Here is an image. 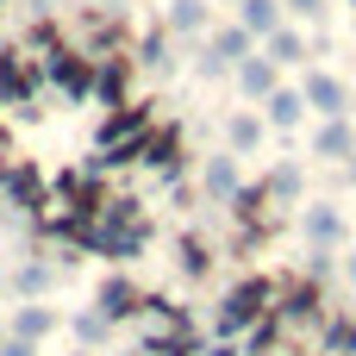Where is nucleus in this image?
<instances>
[{
	"label": "nucleus",
	"mask_w": 356,
	"mask_h": 356,
	"mask_svg": "<svg viewBox=\"0 0 356 356\" xmlns=\"http://www.w3.org/2000/svg\"><path fill=\"white\" fill-rule=\"evenodd\" d=\"M275 300H282V288H275L269 275H238V282L219 294V313H213V338H244L250 325H263V319L275 313Z\"/></svg>",
	"instance_id": "obj_1"
},
{
	"label": "nucleus",
	"mask_w": 356,
	"mask_h": 356,
	"mask_svg": "<svg viewBox=\"0 0 356 356\" xmlns=\"http://www.w3.org/2000/svg\"><path fill=\"white\" fill-rule=\"evenodd\" d=\"M194 75H207V81H219V75H232V69H225V63H219L213 50H200V63H194Z\"/></svg>",
	"instance_id": "obj_29"
},
{
	"label": "nucleus",
	"mask_w": 356,
	"mask_h": 356,
	"mask_svg": "<svg viewBox=\"0 0 356 356\" xmlns=\"http://www.w3.org/2000/svg\"><path fill=\"white\" fill-rule=\"evenodd\" d=\"M232 81H238V94H244L250 106H263V100H269V94L282 88V69H275V63H269V56L257 50V56H244V63L232 69Z\"/></svg>",
	"instance_id": "obj_12"
},
{
	"label": "nucleus",
	"mask_w": 356,
	"mask_h": 356,
	"mask_svg": "<svg viewBox=\"0 0 356 356\" xmlns=\"http://www.w3.org/2000/svg\"><path fill=\"white\" fill-rule=\"evenodd\" d=\"M350 13H356V6H350Z\"/></svg>",
	"instance_id": "obj_37"
},
{
	"label": "nucleus",
	"mask_w": 356,
	"mask_h": 356,
	"mask_svg": "<svg viewBox=\"0 0 356 356\" xmlns=\"http://www.w3.org/2000/svg\"><path fill=\"white\" fill-rule=\"evenodd\" d=\"M56 282H63V269H56L50 257H19V263L6 269V294H19V300H50Z\"/></svg>",
	"instance_id": "obj_6"
},
{
	"label": "nucleus",
	"mask_w": 356,
	"mask_h": 356,
	"mask_svg": "<svg viewBox=\"0 0 356 356\" xmlns=\"http://www.w3.org/2000/svg\"><path fill=\"white\" fill-rule=\"evenodd\" d=\"M263 138H269V125H263L257 106H238V113L225 119V150H232V156H257Z\"/></svg>",
	"instance_id": "obj_16"
},
{
	"label": "nucleus",
	"mask_w": 356,
	"mask_h": 356,
	"mask_svg": "<svg viewBox=\"0 0 356 356\" xmlns=\"http://www.w3.org/2000/svg\"><path fill=\"white\" fill-rule=\"evenodd\" d=\"M6 332H13V338H25V344H44V338H56V332H63V313H56V307H44V300H19V307H13V319H6Z\"/></svg>",
	"instance_id": "obj_11"
},
{
	"label": "nucleus",
	"mask_w": 356,
	"mask_h": 356,
	"mask_svg": "<svg viewBox=\"0 0 356 356\" xmlns=\"http://www.w3.org/2000/svg\"><path fill=\"white\" fill-rule=\"evenodd\" d=\"M200 356H244V338H207Z\"/></svg>",
	"instance_id": "obj_28"
},
{
	"label": "nucleus",
	"mask_w": 356,
	"mask_h": 356,
	"mask_svg": "<svg viewBox=\"0 0 356 356\" xmlns=\"http://www.w3.org/2000/svg\"><path fill=\"white\" fill-rule=\"evenodd\" d=\"M63 325H69V338H75L81 350H106V344H113V332H119V325H113L106 313H94V307H75Z\"/></svg>",
	"instance_id": "obj_18"
},
{
	"label": "nucleus",
	"mask_w": 356,
	"mask_h": 356,
	"mask_svg": "<svg viewBox=\"0 0 356 356\" xmlns=\"http://www.w3.org/2000/svg\"><path fill=\"white\" fill-rule=\"evenodd\" d=\"M257 113H263V125H269V131H282V138H288V131H300V125H307V94L282 81V88H275Z\"/></svg>",
	"instance_id": "obj_13"
},
{
	"label": "nucleus",
	"mask_w": 356,
	"mask_h": 356,
	"mask_svg": "<svg viewBox=\"0 0 356 356\" xmlns=\"http://www.w3.org/2000/svg\"><path fill=\"white\" fill-rule=\"evenodd\" d=\"M94 313H106L113 325H125V319H138V313H144V288H138L125 269H113V275L94 288Z\"/></svg>",
	"instance_id": "obj_4"
},
{
	"label": "nucleus",
	"mask_w": 356,
	"mask_h": 356,
	"mask_svg": "<svg viewBox=\"0 0 356 356\" xmlns=\"http://www.w3.org/2000/svg\"><path fill=\"white\" fill-rule=\"evenodd\" d=\"M38 69H44V81H50L63 100H75V106L94 100V56H88V50H69V44H63V50L38 56Z\"/></svg>",
	"instance_id": "obj_2"
},
{
	"label": "nucleus",
	"mask_w": 356,
	"mask_h": 356,
	"mask_svg": "<svg viewBox=\"0 0 356 356\" xmlns=\"http://www.w3.org/2000/svg\"><path fill=\"white\" fill-rule=\"evenodd\" d=\"M275 69H300V63H313V38L307 31H294V25H282V31H269L263 44H257Z\"/></svg>",
	"instance_id": "obj_15"
},
{
	"label": "nucleus",
	"mask_w": 356,
	"mask_h": 356,
	"mask_svg": "<svg viewBox=\"0 0 356 356\" xmlns=\"http://www.w3.org/2000/svg\"><path fill=\"white\" fill-rule=\"evenodd\" d=\"M0 300H6V275H0Z\"/></svg>",
	"instance_id": "obj_34"
},
{
	"label": "nucleus",
	"mask_w": 356,
	"mask_h": 356,
	"mask_svg": "<svg viewBox=\"0 0 356 356\" xmlns=\"http://www.w3.org/2000/svg\"><path fill=\"white\" fill-rule=\"evenodd\" d=\"M338 269H344V282L356 288V250H344V263H338Z\"/></svg>",
	"instance_id": "obj_31"
},
{
	"label": "nucleus",
	"mask_w": 356,
	"mask_h": 356,
	"mask_svg": "<svg viewBox=\"0 0 356 356\" xmlns=\"http://www.w3.org/2000/svg\"><path fill=\"white\" fill-rule=\"evenodd\" d=\"M238 188H244L238 156H232V150H213V156L200 163V194H207L213 207H232V200H238Z\"/></svg>",
	"instance_id": "obj_8"
},
{
	"label": "nucleus",
	"mask_w": 356,
	"mask_h": 356,
	"mask_svg": "<svg viewBox=\"0 0 356 356\" xmlns=\"http://www.w3.org/2000/svg\"><path fill=\"white\" fill-rule=\"evenodd\" d=\"M282 13H288V19H300V25H325L332 0H282Z\"/></svg>",
	"instance_id": "obj_27"
},
{
	"label": "nucleus",
	"mask_w": 356,
	"mask_h": 356,
	"mask_svg": "<svg viewBox=\"0 0 356 356\" xmlns=\"http://www.w3.org/2000/svg\"><path fill=\"white\" fill-rule=\"evenodd\" d=\"M344 181H350V188H356V156H350V163H344Z\"/></svg>",
	"instance_id": "obj_32"
},
{
	"label": "nucleus",
	"mask_w": 356,
	"mask_h": 356,
	"mask_svg": "<svg viewBox=\"0 0 356 356\" xmlns=\"http://www.w3.org/2000/svg\"><path fill=\"white\" fill-rule=\"evenodd\" d=\"M338 263H344L338 250H307V282H319V288H325V282L338 275Z\"/></svg>",
	"instance_id": "obj_26"
},
{
	"label": "nucleus",
	"mask_w": 356,
	"mask_h": 356,
	"mask_svg": "<svg viewBox=\"0 0 356 356\" xmlns=\"http://www.w3.org/2000/svg\"><path fill=\"white\" fill-rule=\"evenodd\" d=\"M207 50H213V56H219L225 69H238L244 56H257V38H250V31H244V25L232 19V25H213V31H207Z\"/></svg>",
	"instance_id": "obj_17"
},
{
	"label": "nucleus",
	"mask_w": 356,
	"mask_h": 356,
	"mask_svg": "<svg viewBox=\"0 0 356 356\" xmlns=\"http://www.w3.org/2000/svg\"><path fill=\"white\" fill-rule=\"evenodd\" d=\"M325 356H356V319H332L325 325Z\"/></svg>",
	"instance_id": "obj_25"
},
{
	"label": "nucleus",
	"mask_w": 356,
	"mask_h": 356,
	"mask_svg": "<svg viewBox=\"0 0 356 356\" xmlns=\"http://www.w3.org/2000/svg\"><path fill=\"white\" fill-rule=\"evenodd\" d=\"M175 269H181L188 282H207V275H213V244H207L200 232H181V238H175Z\"/></svg>",
	"instance_id": "obj_21"
},
{
	"label": "nucleus",
	"mask_w": 356,
	"mask_h": 356,
	"mask_svg": "<svg viewBox=\"0 0 356 356\" xmlns=\"http://www.w3.org/2000/svg\"><path fill=\"white\" fill-rule=\"evenodd\" d=\"M275 319H282V332H288V325H319V319H325V294H319V282H294V288H282Z\"/></svg>",
	"instance_id": "obj_9"
},
{
	"label": "nucleus",
	"mask_w": 356,
	"mask_h": 356,
	"mask_svg": "<svg viewBox=\"0 0 356 356\" xmlns=\"http://www.w3.org/2000/svg\"><path fill=\"white\" fill-rule=\"evenodd\" d=\"M238 25L263 44L269 31H282V25H288V13H282V0H238Z\"/></svg>",
	"instance_id": "obj_22"
},
{
	"label": "nucleus",
	"mask_w": 356,
	"mask_h": 356,
	"mask_svg": "<svg viewBox=\"0 0 356 356\" xmlns=\"http://www.w3.org/2000/svg\"><path fill=\"white\" fill-rule=\"evenodd\" d=\"M0 344H6V319H0Z\"/></svg>",
	"instance_id": "obj_35"
},
{
	"label": "nucleus",
	"mask_w": 356,
	"mask_h": 356,
	"mask_svg": "<svg viewBox=\"0 0 356 356\" xmlns=\"http://www.w3.org/2000/svg\"><path fill=\"white\" fill-rule=\"evenodd\" d=\"M313 156L344 169V163L356 156V125H350V119H319V131H313Z\"/></svg>",
	"instance_id": "obj_14"
},
{
	"label": "nucleus",
	"mask_w": 356,
	"mask_h": 356,
	"mask_svg": "<svg viewBox=\"0 0 356 356\" xmlns=\"http://www.w3.org/2000/svg\"><path fill=\"white\" fill-rule=\"evenodd\" d=\"M0 356H38V344H25V338H13V332H6V344H0Z\"/></svg>",
	"instance_id": "obj_30"
},
{
	"label": "nucleus",
	"mask_w": 356,
	"mask_h": 356,
	"mask_svg": "<svg viewBox=\"0 0 356 356\" xmlns=\"http://www.w3.org/2000/svg\"><path fill=\"white\" fill-rule=\"evenodd\" d=\"M94 100L113 113V106H131V63L125 56H94Z\"/></svg>",
	"instance_id": "obj_10"
},
{
	"label": "nucleus",
	"mask_w": 356,
	"mask_h": 356,
	"mask_svg": "<svg viewBox=\"0 0 356 356\" xmlns=\"http://www.w3.org/2000/svg\"><path fill=\"white\" fill-rule=\"evenodd\" d=\"M69 356H100V350H81V344H75V350H69Z\"/></svg>",
	"instance_id": "obj_33"
},
{
	"label": "nucleus",
	"mask_w": 356,
	"mask_h": 356,
	"mask_svg": "<svg viewBox=\"0 0 356 356\" xmlns=\"http://www.w3.org/2000/svg\"><path fill=\"white\" fill-rule=\"evenodd\" d=\"M119 356H144V350H119Z\"/></svg>",
	"instance_id": "obj_36"
},
{
	"label": "nucleus",
	"mask_w": 356,
	"mask_h": 356,
	"mask_svg": "<svg viewBox=\"0 0 356 356\" xmlns=\"http://www.w3.org/2000/svg\"><path fill=\"white\" fill-rule=\"evenodd\" d=\"M138 63H144V69H175V56H169V25H150V31L138 38Z\"/></svg>",
	"instance_id": "obj_24"
},
{
	"label": "nucleus",
	"mask_w": 356,
	"mask_h": 356,
	"mask_svg": "<svg viewBox=\"0 0 356 356\" xmlns=\"http://www.w3.org/2000/svg\"><path fill=\"white\" fill-rule=\"evenodd\" d=\"M300 94H307V113H319V119H350V88H344L332 69H307Z\"/></svg>",
	"instance_id": "obj_5"
},
{
	"label": "nucleus",
	"mask_w": 356,
	"mask_h": 356,
	"mask_svg": "<svg viewBox=\"0 0 356 356\" xmlns=\"http://www.w3.org/2000/svg\"><path fill=\"white\" fill-rule=\"evenodd\" d=\"M138 350H144V356H200V350H207V338H200V332H144Z\"/></svg>",
	"instance_id": "obj_23"
},
{
	"label": "nucleus",
	"mask_w": 356,
	"mask_h": 356,
	"mask_svg": "<svg viewBox=\"0 0 356 356\" xmlns=\"http://www.w3.org/2000/svg\"><path fill=\"white\" fill-rule=\"evenodd\" d=\"M138 163L156 169L163 181H175V175H181V131H175V125H150L144 144H138Z\"/></svg>",
	"instance_id": "obj_7"
},
{
	"label": "nucleus",
	"mask_w": 356,
	"mask_h": 356,
	"mask_svg": "<svg viewBox=\"0 0 356 356\" xmlns=\"http://www.w3.org/2000/svg\"><path fill=\"white\" fill-rule=\"evenodd\" d=\"M300 238H307V250H344V238H350L344 207L338 200H307L300 207Z\"/></svg>",
	"instance_id": "obj_3"
},
{
	"label": "nucleus",
	"mask_w": 356,
	"mask_h": 356,
	"mask_svg": "<svg viewBox=\"0 0 356 356\" xmlns=\"http://www.w3.org/2000/svg\"><path fill=\"white\" fill-rule=\"evenodd\" d=\"M163 25H169V38H200V31H213V6L207 0H169Z\"/></svg>",
	"instance_id": "obj_19"
},
{
	"label": "nucleus",
	"mask_w": 356,
	"mask_h": 356,
	"mask_svg": "<svg viewBox=\"0 0 356 356\" xmlns=\"http://www.w3.org/2000/svg\"><path fill=\"white\" fill-rule=\"evenodd\" d=\"M263 188H269V207H300L307 200V169L300 163H275L263 175Z\"/></svg>",
	"instance_id": "obj_20"
}]
</instances>
